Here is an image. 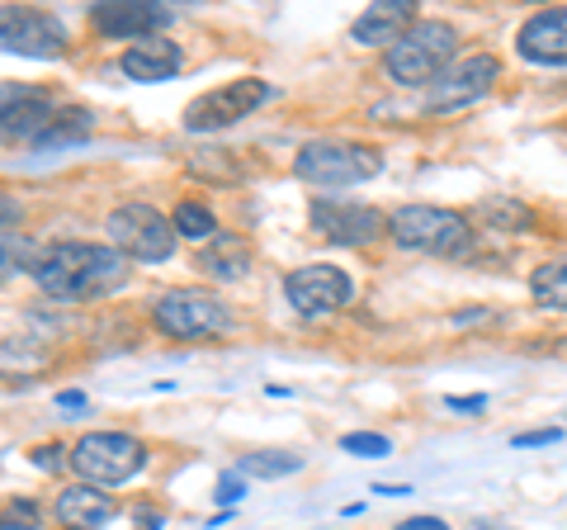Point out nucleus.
I'll list each match as a JSON object with an SVG mask.
<instances>
[{"instance_id":"1","label":"nucleus","mask_w":567,"mask_h":530,"mask_svg":"<svg viewBox=\"0 0 567 530\" xmlns=\"http://www.w3.org/2000/svg\"><path fill=\"white\" fill-rule=\"evenodd\" d=\"M133 261L104 242H58L33 265V285L62 304H85L128 285Z\"/></svg>"},{"instance_id":"2","label":"nucleus","mask_w":567,"mask_h":530,"mask_svg":"<svg viewBox=\"0 0 567 530\" xmlns=\"http://www.w3.org/2000/svg\"><path fill=\"white\" fill-rule=\"evenodd\" d=\"M458 29L445 20H416L402 39L383 52V72L398 85H431L454 67Z\"/></svg>"},{"instance_id":"3","label":"nucleus","mask_w":567,"mask_h":530,"mask_svg":"<svg viewBox=\"0 0 567 530\" xmlns=\"http://www.w3.org/2000/svg\"><path fill=\"white\" fill-rule=\"evenodd\" d=\"M388 237L421 256H468L473 252L468 214L440 208V204H402L398 214H388Z\"/></svg>"},{"instance_id":"4","label":"nucleus","mask_w":567,"mask_h":530,"mask_svg":"<svg viewBox=\"0 0 567 530\" xmlns=\"http://www.w3.org/2000/svg\"><path fill=\"white\" fill-rule=\"evenodd\" d=\"M66 469L76 473V483L91 488H118L133 473L147 469V446L133 431H91L71 446Z\"/></svg>"},{"instance_id":"5","label":"nucleus","mask_w":567,"mask_h":530,"mask_svg":"<svg viewBox=\"0 0 567 530\" xmlns=\"http://www.w3.org/2000/svg\"><path fill=\"white\" fill-rule=\"evenodd\" d=\"M152 323L171 342H208V337H223V332L233 327V308H227L213 289L185 285V289H166L156 298Z\"/></svg>"},{"instance_id":"6","label":"nucleus","mask_w":567,"mask_h":530,"mask_svg":"<svg viewBox=\"0 0 567 530\" xmlns=\"http://www.w3.org/2000/svg\"><path fill=\"white\" fill-rule=\"evenodd\" d=\"M383 171V156L374 147L360 143H341V137H317V143H303L293 162V175L303 185L317 190H346V185H364Z\"/></svg>"},{"instance_id":"7","label":"nucleus","mask_w":567,"mask_h":530,"mask_svg":"<svg viewBox=\"0 0 567 530\" xmlns=\"http://www.w3.org/2000/svg\"><path fill=\"white\" fill-rule=\"evenodd\" d=\"M270 81L260 77H237V81H223L213 85V91L194 95L185 104V129L189 133H218V129H233V123H241L246 114H256L265 100H270Z\"/></svg>"},{"instance_id":"8","label":"nucleus","mask_w":567,"mask_h":530,"mask_svg":"<svg viewBox=\"0 0 567 530\" xmlns=\"http://www.w3.org/2000/svg\"><path fill=\"white\" fill-rule=\"evenodd\" d=\"M104 233L110 246L123 252L128 261H171L175 252V227L166 214H156L152 204H118L110 218H104Z\"/></svg>"},{"instance_id":"9","label":"nucleus","mask_w":567,"mask_h":530,"mask_svg":"<svg viewBox=\"0 0 567 530\" xmlns=\"http://www.w3.org/2000/svg\"><path fill=\"white\" fill-rule=\"evenodd\" d=\"M496 81H502V58H492V52L458 58L445 77L425 85V110L431 114H458V110H468V104L483 100Z\"/></svg>"},{"instance_id":"10","label":"nucleus","mask_w":567,"mask_h":530,"mask_svg":"<svg viewBox=\"0 0 567 530\" xmlns=\"http://www.w3.org/2000/svg\"><path fill=\"white\" fill-rule=\"evenodd\" d=\"M308 223L317 237H327L336 246H369L388 237V218L374 204H360V200H327L322 194V200H312Z\"/></svg>"},{"instance_id":"11","label":"nucleus","mask_w":567,"mask_h":530,"mask_svg":"<svg viewBox=\"0 0 567 530\" xmlns=\"http://www.w3.org/2000/svg\"><path fill=\"white\" fill-rule=\"evenodd\" d=\"M0 48L20 52V58H62L66 52V29L58 14L33 10V6H0Z\"/></svg>"},{"instance_id":"12","label":"nucleus","mask_w":567,"mask_h":530,"mask_svg":"<svg viewBox=\"0 0 567 530\" xmlns=\"http://www.w3.org/2000/svg\"><path fill=\"white\" fill-rule=\"evenodd\" d=\"M284 294H289V304L298 317H331L350 304V275L341 265H327V261H312V265H298V271L284 279Z\"/></svg>"},{"instance_id":"13","label":"nucleus","mask_w":567,"mask_h":530,"mask_svg":"<svg viewBox=\"0 0 567 530\" xmlns=\"http://www.w3.org/2000/svg\"><path fill=\"white\" fill-rule=\"evenodd\" d=\"M52 100L43 91H6L0 95V147H33L52 123Z\"/></svg>"},{"instance_id":"14","label":"nucleus","mask_w":567,"mask_h":530,"mask_svg":"<svg viewBox=\"0 0 567 530\" xmlns=\"http://www.w3.org/2000/svg\"><path fill=\"white\" fill-rule=\"evenodd\" d=\"M91 24L110 39H156L171 24L166 6H152V0H104V6L91 10Z\"/></svg>"},{"instance_id":"15","label":"nucleus","mask_w":567,"mask_h":530,"mask_svg":"<svg viewBox=\"0 0 567 530\" xmlns=\"http://www.w3.org/2000/svg\"><path fill=\"white\" fill-rule=\"evenodd\" d=\"M516 52L535 67H567V6L529 14L516 33Z\"/></svg>"},{"instance_id":"16","label":"nucleus","mask_w":567,"mask_h":530,"mask_svg":"<svg viewBox=\"0 0 567 530\" xmlns=\"http://www.w3.org/2000/svg\"><path fill=\"white\" fill-rule=\"evenodd\" d=\"M52 521L58 530H100L114 521V498L91 483H66L52 498Z\"/></svg>"},{"instance_id":"17","label":"nucleus","mask_w":567,"mask_h":530,"mask_svg":"<svg viewBox=\"0 0 567 530\" xmlns=\"http://www.w3.org/2000/svg\"><path fill=\"white\" fill-rule=\"evenodd\" d=\"M416 24V0H379V6H369L360 20H354L350 39L360 48H393L406 29Z\"/></svg>"},{"instance_id":"18","label":"nucleus","mask_w":567,"mask_h":530,"mask_svg":"<svg viewBox=\"0 0 567 530\" xmlns=\"http://www.w3.org/2000/svg\"><path fill=\"white\" fill-rule=\"evenodd\" d=\"M181 62H185L181 43H171V39H137V43L123 48L118 72L128 77V81L156 85V81H171L175 72H181Z\"/></svg>"},{"instance_id":"19","label":"nucleus","mask_w":567,"mask_h":530,"mask_svg":"<svg viewBox=\"0 0 567 530\" xmlns=\"http://www.w3.org/2000/svg\"><path fill=\"white\" fill-rule=\"evenodd\" d=\"M199 271H204L208 279H218V285L246 279V275H251V246H246V237H237V233H218V237L204 246Z\"/></svg>"},{"instance_id":"20","label":"nucleus","mask_w":567,"mask_h":530,"mask_svg":"<svg viewBox=\"0 0 567 530\" xmlns=\"http://www.w3.org/2000/svg\"><path fill=\"white\" fill-rule=\"evenodd\" d=\"M473 218L483 223L487 233H535V208L511 200V194H487V200L473 208Z\"/></svg>"},{"instance_id":"21","label":"nucleus","mask_w":567,"mask_h":530,"mask_svg":"<svg viewBox=\"0 0 567 530\" xmlns=\"http://www.w3.org/2000/svg\"><path fill=\"white\" fill-rule=\"evenodd\" d=\"M529 294H535L539 308L567 313V252L535 265V275H529Z\"/></svg>"},{"instance_id":"22","label":"nucleus","mask_w":567,"mask_h":530,"mask_svg":"<svg viewBox=\"0 0 567 530\" xmlns=\"http://www.w3.org/2000/svg\"><path fill=\"white\" fill-rule=\"evenodd\" d=\"M91 133H95V114L81 110V104H71V110L52 114V123L43 129V137L33 147H71V143H85Z\"/></svg>"},{"instance_id":"23","label":"nucleus","mask_w":567,"mask_h":530,"mask_svg":"<svg viewBox=\"0 0 567 530\" xmlns=\"http://www.w3.org/2000/svg\"><path fill=\"white\" fill-rule=\"evenodd\" d=\"M298 469H303V459L289 455V450H251V455L237 459L241 479H289Z\"/></svg>"},{"instance_id":"24","label":"nucleus","mask_w":567,"mask_h":530,"mask_svg":"<svg viewBox=\"0 0 567 530\" xmlns=\"http://www.w3.org/2000/svg\"><path fill=\"white\" fill-rule=\"evenodd\" d=\"M39 246H33L24 233H0V285H6L10 275H20L29 271L33 275V265H39Z\"/></svg>"},{"instance_id":"25","label":"nucleus","mask_w":567,"mask_h":530,"mask_svg":"<svg viewBox=\"0 0 567 530\" xmlns=\"http://www.w3.org/2000/svg\"><path fill=\"white\" fill-rule=\"evenodd\" d=\"M175 233L189 237V242H213V237H218V218L208 214V204L181 200V204H175Z\"/></svg>"},{"instance_id":"26","label":"nucleus","mask_w":567,"mask_h":530,"mask_svg":"<svg viewBox=\"0 0 567 530\" xmlns=\"http://www.w3.org/2000/svg\"><path fill=\"white\" fill-rule=\"evenodd\" d=\"M43 526V507L33 498H10L0 507V530H39Z\"/></svg>"},{"instance_id":"27","label":"nucleus","mask_w":567,"mask_h":530,"mask_svg":"<svg viewBox=\"0 0 567 530\" xmlns=\"http://www.w3.org/2000/svg\"><path fill=\"white\" fill-rule=\"evenodd\" d=\"M341 450H346V455H369V459H383L388 450H393V440L379 436V431H350V436H341Z\"/></svg>"},{"instance_id":"28","label":"nucleus","mask_w":567,"mask_h":530,"mask_svg":"<svg viewBox=\"0 0 567 530\" xmlns=\"http://www.w3.org/2000/svg\"><path fill=\"white\" fill-rule=\"evenodd\" d=\"M227 156H233V152H204V156H194V162H189V171L204 175V181H237L241 171H227Z\"/></svg>"},{"instance_id":"29","label":"nucleus","mask_w":567,"mask_h":530,"mask_svg":"<svg viewBox=\"0 0 567 530\" xmlns=\"http://www.w3.org/2000/svg\"><path fill=\"white\" fill-rule=\"evenodd\" d=\"M33 465H39V469H48V473H58V469H66V459H71V450L62 446V440H58V446H33Z\"/></svg>"},{"instance_id":"30","label":"nucleus","mask_w":567,"mask_h":530,"mask_svg":"<svg viewBox=\"0 0 567 530\" xmlns=\"http://www.w3.org/2000/svg\"><path fill=\"white\" fill-rule=\"evenodd\" d=\"M241 498H246V479H241L237 469L223 473V479H218V502H223V507H237Z\"/></svg>"},{"instance_id":"31","label":"nucleus","mask_w":567,"mask_h":530,"mask_svg":"<svg viewBox=\"0 0 567 530\" xmlns=\"http://www.w3.org/2000/svg\"><path fill=\"white\" fill-rule=\"evenodd\" d=\"M20 223H24V204H20V200H10V194L0 190V233H14Z\"/></svg>"},{"instance_id":"32","label":"nucleus","mask_w":567,"mask_h":530,"mask_svg":"<svg viewBox=\"0 0 567 530\" xmlns=\"http://www.w3.org/2000/svg\"><path fill=\"white\" fill-rule=\"evenodd\" d=\"M558 431H520V436H511V446L516 450H529V446H554Z\"/></svg>"},{"instance_id":"33","label":"nucleus","mask_w":567,"mask_h":530,"mask_svg":"<svg viewBox=\"0 0 567 530\" xmlns=\"http://www.w3.org/2000/svg\"><path fill=\"white\" fill-rule=\"evenodd\" d=\"M398 530H450L440 517H406V521H398Z\"/></svg>"},{"instance_id":"34","label":"nucleus","mask_w":567,"mask_h":530,"mask_svg":"<svg viewBox=\"0 0 567 530\" xmlns=\"http://www.w3.org/2000/svg\"><path fill=\"white\" fill-rule=\"evenodd\" d=\"M450 408H454V412H483L487 398H483V394H473V398H450Z\"/></svg>"},{"instance_id":"35","label":"nucleus","mask_w":567,"mask_h":530,"mask_svg":"<svg viewBox=\"0 0 567 530\" xmlns=\"http://www.w3.org/2000/svg\"><path fill=\"white\" fill-rule=\"evenodd\" d=\"M58 408H71V412L85 408V394H76V388H66V394H58Z\"/></svg>"},{"instance_id":"36","label":"nucleus","mask_w":567,"mask_h":530,"mask_svg":"<svg viewBox=\"0 0 567 530\" xmlns=\"http://www.w3.org/2000/svg\"><path fill=\"white\" fill-rule=\"evenodd\" d=\"M483 530H516V526H506V521H483Z\"/></svg>"}]
</instances>
